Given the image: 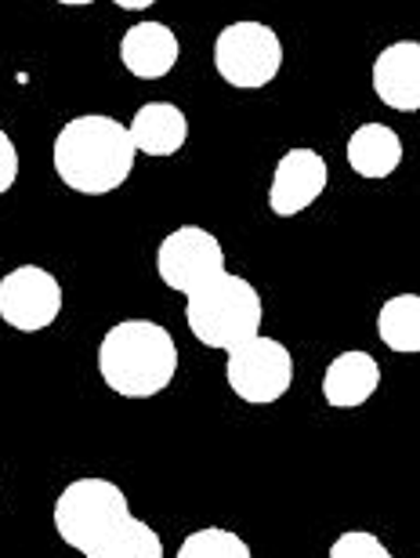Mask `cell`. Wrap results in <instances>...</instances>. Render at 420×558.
<instances>
[{"instance_id": "19", "label": "cell", "mask_w": 420, "mask_h": 558, "mask_svg": "<svg viewBox=\"0 0 420 558\" xmlns=\"http://www.w3.org/2000/svg\"><path fill=\"white\" fill-rule=\"evenodd\" d=\"M18 182V149L8 138V131L0 128V196Z\"/></svg>"}, {"instance_id": "21", "label": "cell", "mask_w": 420, "mask_h": 558, "mask_svg": "<svg viewBox=\"0 0 420 558\" xmlns=\"http://www.w3.org/2000/svg\"><path fill=\"white\" fill-rule=\"evenodd\" d=\"M54 4H65V8H87V4H95V0H54Z\"/></svg>"}, {"instance_id": "20", "label": "cell", "mask_w": 420, "mask_h": 558, "mask_svg": "<svg viewBox=\"0 0 420 558\" xmlns=\"http://www.w3.org/2000/svg\"><path fill=\"white\" fill-rule=\"evenodd\" d=\"M116 8H124V11H146V8H152L157 0H113Z\"/></svg>"}, {"instance_id": "2", "label": "cell", "mask_w": 420, "mask_h": 558, "mask_svg": "<svg viewBox=\"0 0 420 558\" xmlns=\"http://www.w3.org/2000/svg\"><path fill=\"white\" fill-rule=\"evenodd\" d=\"M98 374L120 399H152L178 374V344L163 323L124 319L98 344Z\"/></svg>"}, {"instance_id": "7", "label": "cell", "mask_w": 420, "mask_h": 558, "mask_svg": "<svg viewBox=\"0 0 420 558\" xmlns=\"http://www.w3.org/2000/svg\"><path fill=\"white\" fill-rule=\"evenodd\" d=\"M221 272L228 269H225V251H221V240L214 232H207L200 226H182L171 236H163L157 251V276L163 279V287L189 298Z\"/></svg>"}, {"instance_id": "1", "label": "cell", "mask_w": 420, "mask_h": 558, "mask_svg": "<svg viewBox=\"0 0 420 558\" xmlns=\"http://www.w3.org/2000/svg\"><path fill=\"white\" fill-rule=\"evenodd\" d=\"M135 138L113 117L87 113L73 117L54 135L51 163L65 189L81 196H109L135 171Z\"/></svg>"}, {"instance_id": "6", "label": "cell", "mask_w": 420, "mask_h": 558, "mask_svg": "<svg viewBox=\"0 0 420 558\" xmlns=\"http://www.w3.org/2000/svg\"><path fill=\"white\" fill-rule=\"evenodd\" d=\"M225 381L232 396L250 407H269L291 392L294 385V355L275 338H250L228 352Z\"/></svg>"}, {"instance_id": "8", "label": "cell", "mask_w": 420, "mask_h": 558, "mask_svg": "<svg viewBox=\"0 0 420 558\" xmlns=\"http://www.w3.org/2000/svg\"><path fill=\"white\" fill-rule=\"evenodd\" d=\"M65 305L62 283L40 265H18L0 279V319L11 330L37 333L48 330Z\"/></svg>"}, {"instance_id": "5", "label": "cell", "mask_w": 420, "mask_h": 558, "mask_svg": "<svg viewBox=\"0 0 420 558\" xmlns=\"http://www.w3.org/2000/svg\"><path fill=\"white\" fill-rule=\"evenodd\" d=\"M214 70L228 87L258 92L269 87L283 70V40L264 22L239 19L218 33L214 40Z\"/></svg>"}, {"instance_id": "9", "label": "cell", "mask_w": 420, "mask_h": 558, "mask_svg": "<svg viewBox=\"0 0 420 558\" xmlns=\"http://www.w3.org/2000/svg\"><path fill=\"white\" fill-rule=\"evenodd\" d=\"M330 182V167L316 149L308 145H297V149H286L280 156L272 171V185H269V207L275 218H294L316 204L319 196L326 193Z\"/></svg>"}, {"instance_id": "17", "label": "cell", "mask_w": 420, "mask_h": 558, "mask_svg": "<svg viewBox=\"0 0 420 558\" xmlns=\"http://www.w3.org/2000/svg\"><path fill=\"white\" fill-rule=\"evenodd\" d=\"M174 558H254V551L236 530L203 526V530H193L189 537L182 541V548Z\"/></svg>"}, {"instance_id": "13", "label": "cell", "mask_w": 420, "mask_h": 558, "mask_svg": "<svg viewBox=\"0 0 420 558\" xmlns=\"http://www.w3.org/2000/svg\"><path fill=\"white\" fill-rule=\"evenodd\" d=\"M131 138H135L138 153L163 160V156H174L189 142V117L174 102H146L138 106L135 120H131Z\"/></svg>"}, {"instance_id": "4", "label": "cell", "mask_w": 420, "mask_h": 558, "mask_svg": "<svg viewBox=\"0 0 420 558\" xmlns=\"http://www.w3.org/2000/svg\"><path fill=\"white\" fill-rule=\"evenodd\" d=\"M127 515H131L127 494L116 483L98 478V475L73 478V483L54 497V508H51L54 533L84 558L91 555Z\"/></svg>"}, {"instance_id": "15", "label": "cell", "mask_w": 420, "mask_h": 558, "mask_svg": "<svg viewBox=\"0 0 420 558\" xmlns=\"http://www.w3.org/2000/svg\"><path fill=\"white\" fill-rule=\"evenodd\" d=\"M378 338L399 355L420 352V294H395L378 308Z\"/></svg>"}, {"instance_id": "14", "label": "cell", "mask_w": 420, "mask_h": 558, "mask_svg": "<svg viewBox=\"0 0 420 558\" xmlns=\"http://www.w3.org/2000/svg\"><path fill=\"white\" fill-rule=\"evenodd\" d=\"M403 163V138L388 124H362L348 138V167L359 178H392Z\"/></svg>"}, {"instance_id": "18", "label": "cell", "mask_w": 420, "mask_h": 558, "mask_svg": "<svg viewBox=\"0 0 420 558\" xmlns=\"http://www.w3.org/2000/svg\"><path fill=\"white\" fill-rule=\"evenodd\" d=\"M326 558H395V555H392L388 544L378 537V533H370V530H345L334 544H330Z\"/></svg>"}, {"instance_id": "12", "label": "cell", "mask_w": 420, "mask_h": 558, "mask_svg": "<svg viewBox=\"0 0 420 558\" xmlns=\"http://www.w3.org/2000/svg\"><path fill=\"white\" fill-rule=\"evenodd\" d=\"M378 388H381V363L362 349L334 355L323 374V399L334 410L367 407L378 396Z\"/></svg>"}, {"instance_id": "10", "label": "cell", "mask_w": 420, "mask_h": 558, "mask_svg": "<svg viewBox=\"0 0 420 558\" xmlns=\"http://www.w3.org/2000/svg\"><path fill=\"white\" fill-rule=\"evenodd\" d=\"M373 95L395 113H420V40H395L373 59Z\"/></svg>"}, {"instance_id": "11", "label": "cell", "mask_w": 420, "mask_h": 558, "mask_svg": "<svg viewBox=\"0 0 420 558\" xmlns=\"http://www.w3.org/2000/svg\"><path fill=\"white\" fill-rule=\"evenodd\" d=\"M182 44L163 22H135L120 37V62L138 81H163L178 65Z\"/></svg>"}, {"instance_id": "16", "label": "cell", "mask_w": 420, "mask_h": 558, "mask_svg": "<svg viewBox=\"0 0 420 558\" xmlns=\"http://www.w3.org/2000/svg\"><path fill=\"white\" fill-rule=\"evenodd\" d=\"M87 558H168L160 533L135 515H127Z\"/></svg>"}, {"instance_id": "3", "label": "cell", "mask_w": 420, "mask_h": 558, "mask_svg": "<svg viewBox=\"0 0 420 558\" xmlns=\"http://www.w3.org/2000/svg\"><path fill=\"white\" fill-rule=\"evenodd\" d=\"M261 319L264 305L258 287L236 272H221L196 294L185 298V323H189L193 338L203 349L232 352L236 344L258 338Z\"/></svg>"}]
</instances>
